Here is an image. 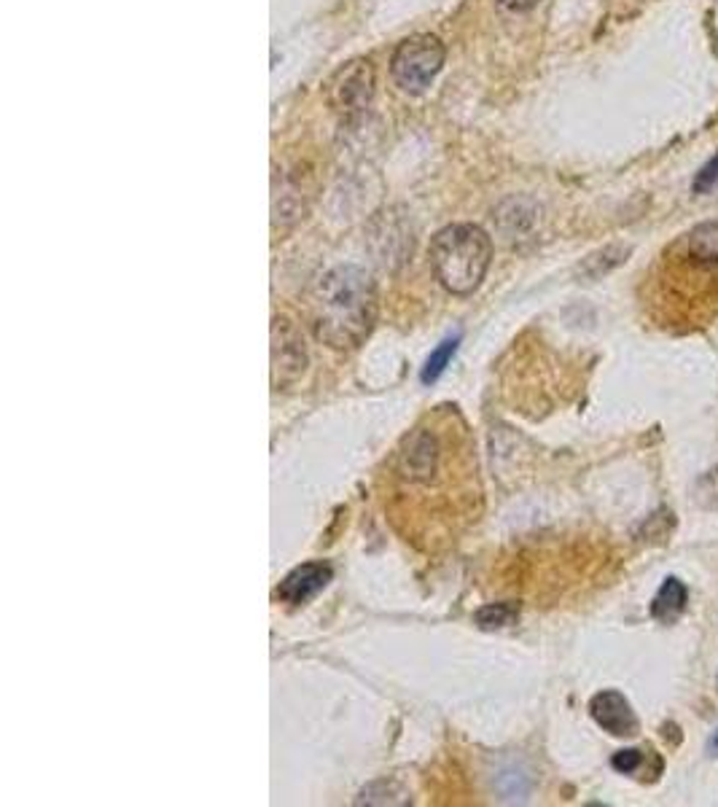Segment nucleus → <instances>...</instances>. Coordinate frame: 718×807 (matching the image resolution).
I'll return each instance as SVG.
<instances>
[{
	"label": "nucleus",
	"instance_id": "obj_1",
	"mask_svg": "<svg viewBox=\"0 0 718 807\" xmlns=\"http://www.w3.org/2000/svg\"><path fill=\"white\" fill-rule=\"evenodd\" d=\"M396 480V501L412 498L409 510L398 517L409 519L412 512L421 510L423 498L436 493L438 510H447L453 523L474 512L472 482L476 480V457L468 440V428L453 406H442L428 421L412 428L398 447L391 468Z\"/></svg>",
	"mask_w": 718,
	"mask_h": 807
},
{
	"label": "nucleus",
	"instance_id": "obj_2",
	"mask_svg": "<svg viewBox=\"0 0 718 807\" xmlns=\"http://www.w3.org/2000/svg\"><path fill=\"white\" fill-rule=\"evenodd\" d=\"M377 317V289L361 266L328 270L313 291V329L323 345L353 351L366 340Z\"/></svg>",
	"mask_w": 718,
	"mask_h": 807
},
{
	"label": "nucleus",
	"instance_id": "obj_3",
	"mask_svg": "<svg viewBox=\"0 0 718 807\" xmlns=\"http://www.w3.org/2000/svg\"><path fill=\"white\" fill-rule=\"evenodd\" d=\"M493 259V243L476 224H453L436 234L431 243V264L438 283L455 296H468L485 281Z\"/></svg>",
	"mask_w": 718,
	"mask_h": 807
},
{
	"label": "nucleus",
	"instance_id": "obj_4",
	"mask_svg": "<svg viewBox=\"0 0 718 807\" xmlns=\"http://www.w3.org/2000/svg\"><path fill=\"white\" fill-rule=\"evenodd\" d=\"M444 43L436 36H412L393 52L391 75L398 89L421 94L431 87L444 65Z\"/></svg>",
	"mask_w": 718,
	"mask_h": 807
},
{
	"label": "nucleus",
	"instance_id": "obj_5",
	"mask_svg": "<svg viewBox=\"0 0 718 807\" xmlns=\"http://www.w3.org/2000/svg\"><path fill=\"white\" fill-rule=\"evenodd\" d=\"M374 98V68L368 60H353L340 68L328 84V100L334 111L345 119H355L366 111Z\"/></svg>",
	"mask_w": 718,
	"mask_h": 807
},
{
	"label": "nucleus",
	"instance_id": "obj_6",
	"mask_svg": "<svg viewBox=\"0 0 718 807\" xmlns=\"http://www.w3.org/2000/svg\"><path fill=\"white\" fill-rule=\"evenodd\" d=\"M307 369V351L299 329L289 317H275L272 323V385L281 387L294 385Z\"/></svg>",
	"mask_w": 718,
	"mask_h": 807
},
{
	"label": "nucleus",
	"instance_id": "obj_7",
	"mask_svg": "<svg viewBox=\"0 0 718 807\" xmlns=\"http://www.w3.org/2000/svg\"><path fill=\"white\" fill-rule=\"evenodd\" d=\"M678 270L697 278H718V219L695 226L673 251Z\"/></svg>",
	"mask_w": 718,
	"mask_h": 807
},
{
	"label": "nucleus",
	"instance_id": "obj_8",
	"mask_svg": "<svg viewBox=\"0 0 718 807\" xmlns=\"http://www.w3.org/2000/svg\"><path fill=\"white\" fill-rule=\"evenodd\" d=\"M589 714L597 727L606 729L614 737H635L640 733V722L635 716L630 700L616 689H603L589 700Z\"/></svg>",
	"mask_w": 718,
	"mask_h": 807
},
{
	"label": "nucleus",
	"instance_id": "obj_9",
	"mask_svg": "<svg viewBox=\"0 0 718 807\" xmlns=\"http://www.w3.org/2000/svg\"><path fill=\"white\" fill-rule=\"evenodd\" d=\"M334 571L326 563H304L291 571L289 576L277 587V597L289 606H302V603L313 601V597L332 582Z\"/></svg>",
	"mask_w": 718,
	"mask_h": 807
},
{
	"label": "nucleus",
	"instance_id": "obj_10",
	"mask_svg": "<svg viewBox=\"0 0 718 807\" xmlns=\"http://www.w3.org/2000/svg\"><path fill=\"white\" fill-rule=\"evenodd\" d=\"M686 601H689V589H686V584L681 579H676V576H670V579L663 582V587H659V593L651 601V608H648V612H651L657 622L670 625V622H676L678 616L684 614Z\"/></svg>",
	"mask_w": 718,
	"mask_h": 807
},
{
	"label": "nucleus",
	"instance_id": "obj_11",
	"mask_svg": "<svg viewBox=\"0 0 718 807\" xmlns=\"http://www.w3.org/2000/svg\"><path fill=\"white\" fill-rule=\"evenodd\" d=\"M517 616H519L517 603H491V606L476 612V625H479L482 631H500V627L514 625Z\"/></svg>",
	"mask_w": 718,
	"mask_h": 807
},
{
	"label": "nucleus",
	"instance_id": "obj_12",
	"mask_svg": "<svg viewBox=\"0 0 718 807\" xmlns=\"http://www.w3.org/2000/svg\"><path fill=\"white\" fill-rule=\"evenodd\" d=\"M457 345H461V336H453V340H444L442 345H438L436 351L428 355V361H425V366H423V372H421V380H423L425 385L436 383V380L442 377V372H444V369H447L449 361H453Z\"/></svg>",
	"mask_w": 718,
	"mask_h": 807
},
{
	"label": "nucleus",
	"instance_id": "obj_13",
	"mask_svg": "<svg viewBox=\"0 0 718 807\" xmlns=\"http://www.w3.org/2000/svg\"><path fill=\"white\" fill-rule=\"evenodd\" d=\"M695 498L702 510H718V466L705 472L695 485Z\"/></svg>",
	"mask_w": 718,
	"mask_h": 807
},
{
	"label": "nucleus",
	"instance_id": "obj_14",
	"mask_svg": "<svg viewBox=\"0 0 718 807\" xmlns=\"http://www.w3.org/2000/svg\"><path fill=\"white\" fill-rule=\"evenodd\" d=\"M714 189H718V154L708 159V164H702V170L691 181V192L695 194H708Z\"/></svg>",
	"mask_w": 718,
	"mask_h": 807
},
{
	"label": "nucleus",
	"instance_id": "obj_15",
	"mask_svg": "<svg viewBox=\"0 0 718 807\" xmlns=\"http://www.w3.org/2000/svg\"><path fill=\"white\" fill-rule=\"evenodd\" d=\"M611 765H614V770H619L625 775L638 773L640 765H644V751H638V748H627V751L614 754Z\"/></svg>",
	"mask_w": 718,
	"mask_h": 807
},
{
	"label": "nucleus",
	"instance_id": "obj_16",
	"mask_svg": "<svg viewBox=\"0 0 718 807\" xmlns=\"http://www.w3.org/2000/svg\"><path fill=\"white\" fill-rule=\"evenodd\" d=\"M500 3L506 6V9H514V11H525V9H533V6L538 3V0H500Z\"/></svg>",
	"mask_w": 718,
	"mask_h": 807
},
{
	"label": "nucleus",
	"instance_id": "obj_17",
	"mask_svg": "<svg viewBox=\"0 0 718 807\" xmlns=\"http://www.w3.org/2000/svg\"><path fill=\"white\" fill-rule=\"evenodd\" d=\"M710 751L718 754V733L714 735V740H710Z\"/></svg>",
	"mask_w": 718,
	"mask_h": 807
}]
</instances>
